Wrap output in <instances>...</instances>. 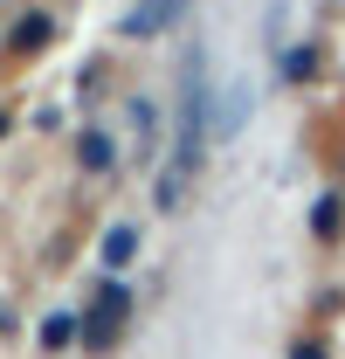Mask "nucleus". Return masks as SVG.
<instances>
[{"instance_id": "obj_1", "label": "nucleus", "mask_w": 345, "mask_h": 359, "mask_svg": "<svg viewBox=\"0 0 345 359\" xmlns=\"http://www.w3.org/2000/svg\"><path fill=\"white\" fill-rule=\"evenodd\" d=\"M131 283L125 276H104L97 290H90V311H83V346L90 353H111L118 339H125V325H131Z\"/></svg>"}, {"instance_id": "obj_2", "label": "nucleus", "mask_w": 345, "mask_h": 359, "mask_svg": "<svg viewBox=\"0 0 345 359\" xmlns=\"http://www.w3.org/2000/svg\"><path fill=\"white\" fill-rule=\"evenodd\" d=\"M97 263H104V276H125V269L138 263V228H131V222H111V228H104V242H97Z\"/></svg>"}, {"instance_id": "obj_3", "label": "nucleus", "mask_w": 345, "mask_h": 359, "mask_svg": "<svg viewBox=\"0 0 345 359\" xmlns=\"http://www.w3.org/2000/svg\"><path fill=\"white\" fill-rule=\"evenodd\" d=\"M180 14H187V0H145L138 14H125V28H118V35H131V42H138V35H166Z\"/></svg>"}, {"instance_id": "obj_4", "label": "nucleus", "mask_w": 345, "mask_h": 359, "mask_svg": "<svg viewBox=\"0 0 345 359\" xmlns=\"http://www.w3.org/2000/svg\"><path fill=\"white\" fill-rule=\"evenodd\" d=\"M311 235H318L325 249L345 235V194H318V201H311Z\"/></svg>"}, {"instance_id": "obj_5", "label": "nucleus", "mask_w": 345, "mask_h": 359, "mask_svg": "<svg viewBox=\"0 0 345 359\" xmlns=\"http://www.w3.org/2000/svg\"><path fill=\"white\" fill-rule=\"evenodd\" d=\"M69 346H83V318H76V311L42 318V353H69Z\"/></svg>"}, {"instance_id": "obj_6", "label": "nucleus", "mask_w": 345, "mask_h": 359, "mask_svg": "<svg viewBox=\"0 0 345 359\" xmlns=\"http://www.w3.org/2000/svg\"><path fill=\"white\" fill-rule=\"evenodd\" d=\"M76 159H83V173H111V166H118V145L104 132H83L76 138Z\"/></svg>"}, {"instance_id": "obj_7", "label": "nucleus", "mask_w": 345, "mask_h": 359, "mask_svg": "<svg viewBox=\"0 0 345 359\" xmlns=\"http://www.w3.org/2000/svg\"><path fill=\"white\" fill-rule=\"evenodd\" d=\"M48 42H55V21H48V14H21V28H14V48H21V55H42Z\"/></svg>"}, {"instance_id": "obj_8", "label": "nucleus", "mask_w": 345, "mask_h": 359, "mask_svg": "<svg viewBox=\"0 0 345 359\" xmlns=\"http://www.w3.org/2000/svg\"><path fill=\"white\" fill-rule=\"evenodd\" d=\"M131 132H138V145H145V152L159 145V111H152L145 97H131Z\"/></svg>"}, {"instance_id": "obj_9", "label": "nucleus", "mask_w": 345, "mask_h": 359, "mask_svg": "<svg viewBox=\"0 0 345 359\" xmlns=\"http://www.w3.org/2000/svg\"><path fill=\"white\" fill-rule=\"evenodd\" d=\"M311 69H318V48H297V55H290V62H283V76H290V83H304V76H311Z\"/></svg>"}, {"instance_id": "obj_10", "label": "nucleus", "mask_w": 345, "mask_h": 359, "mask_svg": "<svg viewBox=\"0 0 345 359\" xmlns=\"http://www.w3.org/2000/svg\"><path fill=\"white\" fill-rule=\"evenodd\" d=\"M290 359H332V346H325V339H297V346H290Z\"/></svg>"}, {"instance_id": "obj_11", "label": "nucleus", "mask_w": 345, "mask_h": 359, "mask_svg": "<svg viewBox=\"0 0 345 359\" xmlns=\"http://www.w3.org/2000/svg\"><path fill=\"white\" fill-rule=\"evenodd\" d=\"M0 132H7V111H0Z\"/></svg>"}]
</instances>
